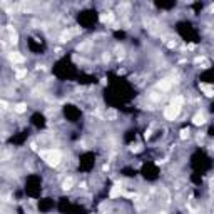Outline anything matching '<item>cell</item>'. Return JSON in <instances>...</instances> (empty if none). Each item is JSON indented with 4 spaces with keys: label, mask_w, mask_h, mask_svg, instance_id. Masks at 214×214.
Segmentation results:
<instances>
[{
    "label": "cell",
    "mask_w": 214,
    "mask_h": 214,
    "mask_svg": "<svg viewBox=\"0 0 214 214\" xmlns=\"http://www.w3.org/2000/svg\"><path fill=\"white\" fill-rule=\"evenodd\" d=\"M182 102H184V99H182V97H176L174 101L171 102V105H169V107L166 109V112H164V115H166V119H167V121H174L177 115H179Z\"/></svg>",
    "instance_id": "cell-1"
},
{
    "label": "cell",
    "mask_w": 214,
    "mask_h": 214,
    "mask_svg": "<svg viewBox=\"0 0 214 214\" xmlns=\"http://www.w3.org/2000/svg\"><path fill=\"white\" fill-rule=\"evenodd\" d=\"M40 156H42V159L45 161V162L49 164V166H52V167H55V166H59V162H60V152L59 151H42L40 152Z\"/></svg>",
    "instance_id": "cell-2"
},
{
    "label": "cell",
    "mask_w": 214,
    "mask_h": 214,
    "mask_svg": "<svg viewBox=\"0 0 214 214\" xmlns=\"http://www.w3.org/2000/svg\"><path fill=\"white\" fill-rule=\"evenodd\" d=\"M9 59L12 60V62H15V64H22L25 59H24V55H20V54H17V52H12L10 55H9Z\"/></svg>",
    "instance_id": "cell-3"
},
{
    "label": "cell",
    "mask_w": 214,
    "mask_h": 214,
    "mask_svg": "<svg viewBox=\"0 0 214 214\" xmlns=\"http://www.w3.org/2000/svg\"><path fill=\"white\" fill-rule=\"evenodd\" d=\"M121 194H122V186L117 182V184L112 187V191H111V197H119Z\"/></svg>",
    "instance_id": "cell-4"
},
{
    "label": "cell",
    "mask_w": 214,
    "mask_h": 214,
    "mask_svg": "<svg viewBox=\"0 0 214 214\" xmlns=\"http://www.w3.org/2000/svg\"><path fill=\"white\" fill-rule=\"evenodd\" d=\"M192 122H194V124H196V126H202V124H204V122H206V117H204V114H196V115H194V119H192Z\"/></svg>",
    "instance_id": "cell-5"
},
{
    "label": "cell",
    "mask_w": 214,
    "mask_h": 214,
    "mask_svg": "<svg viewBox=\"0 0 214 214\" xmlns=\"http://www.w3.org/2000/svg\"><path fill=\"white\" fill-rule=\"evenodd\" d=\"M171 84H172L171 79H164V80H161V82L157 84V87L161 89V90H167V89L171 87Z\"/></svg>",
    "instance_id": "cell-6"
},
{
    "label": "cell",
    "mask_w": 214,
    "mask_h": 214,
    "mask_svg": "<svg viewBox=\"0 0 214 214\" xmlns=\"http://www.w3.org/2000/svg\"><path fill=\"white\" fill-rule=\"evenodd\" d=\"M201 90L206 94V95H207V97H211V95L214 94L213 87H211V85H207V84H201Z\"/></svg>",
    "instance_id": "cell-7"
},
{
    "label": "cell",
    "mask_w": 214,
    "mask_h": 214,
    "mask_svg": "<svg viewBox=\"0 0 214 214\" xmlns=\"http://www.w3.org/2000/svg\"><path fill=\"white\" fill-rule=\"evenodd\" d=\"M74 186V179L72 177H69V179H65L64 181V184H62V189H65V191H69V189Z\"/></svg>",
    "instance_id": "cell-8"
},
{
    "label": "cell",
    "mask_w": 214,
    "mask_h": 214,
    "mask_svg": "<svg viewBox=\"0 0 214 214\" xmlns=\"http://www.w3.org/2000/svg\"><path fill=\"white\" fill-rule=\"evenodd\" d=\"M25 104H17V105H15V112L17 114H24L25 112Z\"/></svg>",
    "instance_id": "cell-9"
},
{
    "label": "cell",
    "mask_w": 214,
    "mask_h": 214,
    "mask_svg": "<svg viewBox=\"0 0 214 214\" xmlns=\"http://www.w3.org/2000/svg\"><path fill=\"white\" fill-rule=\"evenodd\" d=\"M112 19H114V15H112V13H107V15H101V20L104 22V24H105V22H111Z\"/></svg>",
    "instance_id": "cell-10"
},
{
    "label": "cell",
    "mask_w": 214,
    "mask_h": 214,
    "mask_svg": "<svg viewBox=\"0 0 214 214\" xmlns=\"http://www.w3.org/2000/svg\"><path fill=\"white\" fill-rule=\"evenodd\" d=\"M70 37H72V34H70V32H62V35H60V40H62V42H67V40H69Z\"/></svg>",
    "instance_id": "cell-11"
},
{
    "label": "cell",
    "mask_w": 214,
    "mask_h": 214,
    "mask_svg": "<svg viewBox=\"0 0 214 214\" xmlns=\"http://www.w3.org/2000/svg\"><path fill=\"white\" fill-rule=\"evenodd\" d=\"M186 137H189V131H181V139H186Z\"/></svg>",
    "instance_id": "cell-12"
},
{
    "label": "cell",
    "mask_w": 214,
    "mask_h": 214,
    "mask_svg": "<svg viewBox=\"0 0 214 214\" xmlns=\"http://www.w3.org/2000/svg\"><path fill=\"white\" fill-rule=\"evenodd\" d=\"M25 70H19V72H17V77H19V79H22V77H25Z\"/></svg>",
    "instance_id": "cell-13"
},
{
    "label": "cell",
    "mask_w": 214,
    "mask_h": 214,
    "mask_svg": "<svg viewBox=\"0 0 214 214\" xmlns=\"http://www.w3.org/2000/svg\"><path fill=\"white\" fill-rule=\"evenodd\" d=\"M161 214H166V213H161Z\"/></svg>",
    "instance_id": "cell-14"
}]
</instances>
